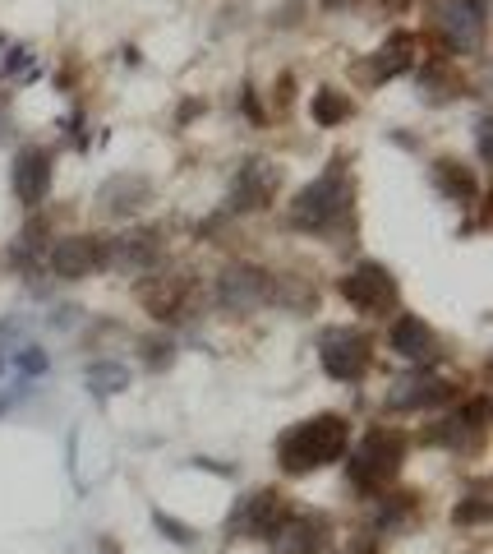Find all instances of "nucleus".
<instances>
[{
	"label": "nucleus",
	"instance_id": "16",
	"mask_svg": "<svg viewBox=\"0 0 493 554\" xmlns=\"http://www.w3.org/2000/svg\"><path fill=\"white\" fill-rule=\"evenodd\" d=\"M157 531H161V536H171V541H180V545H190V541H194V531H190V526H180V522L167 518V513H157Z\"/></svg>",
	"mask_w": 493,
	"mask_h": 554
},
{
	"label": "nucleus",
	"instance_id": "11",
	"mask_svg": "<svg viewBox=\"0 0 493 554\" xmlns=\"http://www.w3.org/2000/svg\"><path fill=\"white\" fill-rule=\"evenodd\" d=\"M429 342H434V328L419 314H396L392 323V333H387V346L396 356H406V360H425L429 352Z\"/></svg>",
	"mask_w": 493,
	"mask_h": 554
},
{
	"label": "nucleus",
	"instance_id": "4",
	"mask_svg": "<svg viewBox=\"0 0 493 554\" xmlns=\"http://www.w3.org/2000/svg\"><path fill=\"white\" fill-rule=\"evenodd\" d=\"M341 296H346L356 310H364V314H387V310L396 305V277H392L383 264L364 259V264H356V268L341 277Z\"/></svg>",
	"mask_w": 493,
	"mask_h": 554
},
{
	"label": "nucleus",
	"instance_id": "14",
	"mask_svg": "<svg viewBox=\"0 0 493 554\" xmlns=\"http://www.w3.org/2000/svg\"><path fill=\"white\" fill-rule=\"evenodd\" d=\"M346 115H350V102L341 98V92L318 88V98H314V121H318V125H341Z\"/></svg>",
	"mask_w": 493,
	"mask_h": 554
},
{
	"label": "nucleus",
	"instance_id": "6",
	"mask_svg": "<svg viewBox=\"0 0 493 554\" xmlns=\"http://www.w3.org/2000/svg\"><path fill=\"white\" fill-rule=\"evenodd\" d=\"M106 264V245L92 241V236H60L51 241V249H46V268H51L56 277H83L92 268Z\"/></svg>",
	"mask_w": 493,
	"mask_h": 554
},
{
	"label": "nucleus",
	"instance_id": "17",
	"mask_svg": "<svg viewBox=\"0 0 493 554\" xmlns=\"http://www.w3.org/2000/svg\"><path fill=\"white\" fill-rule=\"evenodd\" d=\"M484 518H489V503H484V499L457 503V522H484Z\"/></svg>",
	"mask_w": 493,
	"mask_h": 554
},
{
	"label": "nucleus",
	"instance_id": "1",
	"mask_svg": "<svg viewBox=\"0 0 493 554\" xmlns=\"http://www.w3.org/2000/svg\"><path fill=\"white\" fill-rule=\"evenodd\" d=\"M346 448H350V425L341 421V416H314V421L295 425L277 444V462H281L286 476H300V471H314V467L337 462Z\"/></svg>",
	"mask_w": 493,
	"mask_h": 554
},
{
	"label": "nucleus",
	"instance_id": "8",
	"mask_svg": "<svg viewBox=\"0 0 493 554\" xmlns=\"http://www.w3.org/2000/svg\"><path fill=\"white\" fill-rule=\"evenodd\" d=\"M327 522L323 513H295L272 531V554H323Z\"/></svg>",
	"mask_w": 493,
	"mask_h": 554
},
{
	"label": "nucleus",
	"instance_id": "12",
	"mask_svg": "<svg viewBox=\"0 0 493 554\" xmlns=\"http://www.w3.org/2000/svg\"><path fill=\"white\" fill-rule=\"evenodd\" d=\"M415 60V37L411 33H392V46H383L373 56V79H392L396 69H406Z\"/></svg>",
	"mask_w": 493,
	"mask_h": 554
},
{
	"label": "nucleus",
	"instance_id": "5",
	"mask_svg": "<svg viewBox=\"0 0 493 554\" xmlns=\"http://www.w3.org/2000/svg\"><path fill=\"white\" fill-rule=\"evenodd\" d=\"M318 356L333 379H360L373 360V342L356 328H327L318 337Z\"/></svg>",
	"mask_w": 493,
	"mask_h": 554
},
{
	"label": "nucleus",
	"instance_id": "3",
	"mask_svg": "<svg viewBox=\"0 0 493 554\" xmlns=\"http://www.w3.org/2000/svg\"><path fill=\"white\" fill-rule=\"evenodd\" d=\"M396 467H402V434H392V430L379 425V430H369L360 439L356 453H350L346 480L356 485L360 495H379V490H387V485H392Z\"/></svg>",
	"mask_w": 493,
	"mask_h": 554
},
{
	"label": "nucleus",
	"instance_id": "2",
	"mask_svg": "<svg viewBox=\"0 0 493 554\" xmlns=\"http://www.w3.org/2000/svg\"><path fill=\"white\" fill-rule=\"evenodd\" d=\"M337 171H341V157L327 167V176H318L309 190L295 194L291 222L300 231H318V236H327V231L341 226V218L350 213V180H341Z\"/></svg>",
	"mask_w": 493,
	"mask_h": 554
},
{
	"label": "nucleus",
	"instance_id": "9",
	"mask_svg": "<svg viewBox=\"0 0 493 554\" xmlns=\"http://www.w3.org/2000/svg\"><path fill=\"white\" fill-rule=\"evenodd\" d=\"M277 194V171L268 167L263 157H249L245 171L236 176V194H231V208H240V213H249V208H268Z\"/></svg>",
	"mask_w": 493,
	"mask_h": 554
},
{
	"label": "nucleus",
	"instance_id": "18",
	"mask_svg": "<svg viewBox=\"0 0 493 554\" xmlns=\"http://www.w3.org/2000/svg\"><path fill=\"white\" fill-rule=\"evenodd\" d=\"M0 411H5V402H0Z\"/></svg>",
	"mask_w": 493,
	"mask_h": 554
},
{
	"label": "nucleus",
	"instance_id": "10",
	"mask_svg": "<svg viewBox=\"0 0 493 554\" xmlns=\"http://www.w3.org/2000/svg\"><path fill=\"white\" fill-rule=\"evenodd\" d=\"M46 185H51V153L42 148H23L14 157V190L23 203H42L46 199Z\"/></svg>",
	"mask_w": 493,
	"mask_h": 554
},
{
	"label": "nucleus",
	"instance_id": "15",
	"mask_svg": "<svg viewBox=\"0 0 493 554\" xmlns=\"http://www.w3.org/2000/svg\"><path fill=\"white\" fill-rule=\"evenodd\" d=\"M14 365L23 369V375H28V379H42L46 375V369H51V360H46V352H42V346H19V352H14Z\"/></svg>",
	"mask_w": 493,
	"mask_h": 554
},
{
	"label": "nucleus",
	"instance_id": "7",
	"mask_svg": "<svg viewBox=\"0 0 493 554\" xmlns=\"http://www.w3.org/2000/svg\"><path fill=\"white\" fill-rule=\"evenodd\" d=\"M286 522V503L277 499V490H258L245 503H236V526L240 536H258V541H272V531Z\"/></svg>",
	"mask_w": 493,
	"mask_h": 554
},
{
	"label": "nucleus",
	"instance_id": "13",
	"mask_svg": "<svg viewBox=\"0 0 493 554\" xmlns=\"http://www.w3.org/2000/svg\"><path fill=\"white\" fill-rule=\"evenodd\" d=\"M83 384H88V392H98V398H111V392L129 388V369H125V365H111V360H102V365H88Z\"/></svg>",
	"mask_w": 493,
	"mask_h": 554
}]
</instances>
